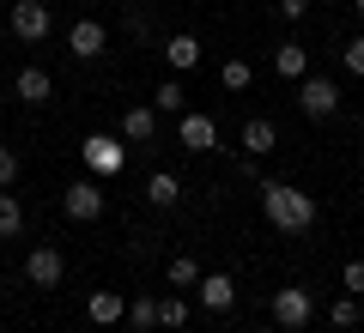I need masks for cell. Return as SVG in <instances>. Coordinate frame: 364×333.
Returning a JSON list of instances; mask_svg holds the SVG:
<instances>
[{
	"label": "cell",
	"mask_w": 364,
	"mask_h": 333,
	"mask_svg": "<svg viewBox=\"0 0 364 333\" xmlns=\"http://www.w3.org/2000/svg\"><path fill=\"white\" fill-rule=\"evenodd\" d=\"M261 212H267V224L279 236H310L322 206H316V194L291 188V182H261Z\"/></svg>",
	"instance_id": "6da1fadb"
},
{
	"label": "cell",
	"mask_w": 364,
	"mask_h": 333,
	"mask_svg": "<svg viewBox=\"0 0 364 333\" xmlns=\"http://www.w3.org/2000/svg\"><path fill=\"white\" fill-rule=\"evenodd\" d=\"M104 182H97V176H79L73 182V188H67L61 194V212L67 218H73V224H97V218H104Z\"/></svg>",
	"instance_id": "7a4b0ae2"
},
{
	"label": "cell",
	"mask_w": 364,
	"mask_h": 333,
	"mask_svg": "<svg viewBox=\"0 0 364 333\" xmlns=\"http://www.w3.org/2000/svg\"><path fill=\"white\" fill-rule=\"evenodd\" d=\"M298 109H304L310 121H334V116H340V85H334V79L304 73V79H298Z\"/></svg>",
	"instance_id": "3957f363"
},
{
	"label": "cell",
	"mask_w": 364,
	"mask_h": 333,
	"mask_svg": "<svg viewBox=\"0 0 364 333\" xmlns=\"http://www.w3.org/2000/svg\"><path fill=\"white\" fill-rule=\"evenodd\" d=\"M273 321L286 333H304L316 321V297L304 291V285H286V291H273Z\"/></svg>",
	"instance_id": "277c9868"
},
{
	"label": "cell",
	"mask_w": 364,
	"mask_h": 333,
	"mask_svg": "<svg viewBox=\"0 0 364 333\" xmlns=\"http://www.w3.org/2000/svg\"><path fill=\"white\" fill-rule=\"evenodd\" d=\"M79 152H85V170H91L97 182L116 176V170L128 164V146H122L116 133H85V146H79Z\"/></svg>",
	"instance_id": "5b68a950"
},
{
	"label": "cell",
	"mask_w": 364,
	"mask_h": 333,
	"mask_svg": "<svg viewBox=\"0 0 364 333\" xmlns=\"http://www.w3.org/2000/svg\"><path fill=\"white\" fill-rule=\"evenodd\" d=\"M176 140H182V152L207 158V152H219V121L200 116V109H182L176 116Z\"/></svg>",
	"instance_id": "8992f818"
},
{
	"label": "cell",
	"mask_w": 364,
	"mask_h": 333,
	"mask_svg": "<svg viewBox=\"0 0 364 333\" xmlns=\"http://www.w3.org/2000/svg\"><path fill=\"white\" fill-rule=\"evenodd\" d=\"M25 279L37 285V291H55V285L67 279V255H61L55 243H37V249L25 255Z\"/></svg>",
	"instance_id": "52a82bcc"
},
{
	"label": "cell",
	"mask_w": 364,
	"mask_h": 333,
	"mask_svg": "<svg viewBox=\"0 0 364 333\" xmlns=\"http://www.w3.org/2000/svg\"><path fill=\"white\" fill-rule=\"evenodd\" d=\"M6 25H13L18 43H43L55 31V13L43 6V0H13V18H6Z\"/></svg>",
	"instance_id": "ba28073f"
},
{
	"label": "cell",
	"mask_w": 364,
	"mask_h": 333,
	"mask_svg": "<svg viewBox=\"0 0 364 333\" xmlns=\"http://www.w3.org/2000/svg\"><path fill=\"white\" fill-rule=\"evenodd\" d=\"M195 303L207 309V315H225V309L237 303V285H231V273H200V285H195Z\"/></svg>",
	"instance_id": "9c48e42d"
},
{
	"label": "cell",
	"mask_w": 364,
	"mask_h": 333,
	"mask_svg": "<svg viewBox=\"0 0 364 333\" xmlns=\"http://www.w3.org/2000/svg\"><path fill=\"white\" fill-rule=\"evenodd\" d=\"M122 140L128 146H152L158 140V109L152 103H128V109H122Z\"/></svg>",
	"instance_id": "30bf717a"
},
{
	"label": "cell",
	"mask_w": 364,
	"mask_h": 333,
	"mask_svg": "<svg viewBox=\"0 0 364 333\" xmlns=\"http://www.w3.org/2000/svg\"><path fill=\"white\" fill-rule=\"evenodd\" d=\"M104 43H109V31L97 25V18H79V25L67 31V49H73L79 61H97V55H104Z\"/></svg>",
	"instance_id": "8fae6325"
},
{
	"label": "cell",
	"mask_w": 364,
	"mask_h": 333,
	"mask_svg": "<svg viewBox=\"0 0 364 333\" xmlns=\"http://www.w3.org/2000/svg\"><path fill=\"white\" fill-rule=\"evenodd\" d=\"M237 140H243V152H249V158H267V152H279V128H273L267 116H249Z\"/></svg>",
	"instance_id": "7c38bea8"
},
{
	"label": "cell",
	"mask_w": 364,
	"mask_h": 333,
	"mask_svg": "<svg viewBox=\"0 0 364 333\" xmlns=\"http://www.w3.org/2000/svg\"><path fill=\"white\" fill-rule=\"evenodd\" d=\"M85 315H91V327H116V321L128 315V297H122V291H91L85 297Z\"/></svg>",
	"instance_id": "4fadbf2b"
},
{
	"label": "cell",
	"mask_w": 364,
	"mask_h": 333,
	"mask_svg": "<svg viewBox=\"0 0 364 333\" xmlns=\"http://www.w3.org/2000/svg\"><path fill=\"white\" fill-rule=\"evenodd\" d=\"M13 91H18V103H49V97H55V79L43 73V67H18V73H13Z\"/></svg>",
	"instance_id": "5bb4252c"
},
{
	"label": "cell",
	"mask_w": 364,
	"mask_h": 333,
	"mask_svg": "<svg viewBox=\"0 0 364 333\" xmlns=\"http://www.w3.org/2000/svg\"><path fill=\"white\" fill-rule=\"evenodd\" d=\"M164 61H170V73H195V67H200V37H188V31L170 37L164 43Z\"/></svg>",
	"instance_id": "9a60e30c"
},
{
	"label": "cell",
	"mask_w": 364,
	"mask_h": 333,
	"mask_svg": "<svg viewBox=\"0 0 364 333\" xmlns=\"http://www.w3.org/2000/svg\"><path fill=\"white\" fill-rule=\"evenodd\" d=\"M273 67H279V79L298 85V79L310 73V49H304V43H279V49H273Z\"/></svg>",
	"instance_id": "2e32d148"
},
{
	"label": "cell",
	"mask_w": 364,
	"mask_h": 333,
	"mask_svg": "<svg viewBox=\"0 0 364 333\" xmlns=\"http://www.w3.org/2000/svg\"><path fill=\"white\" fill-rule=\"evenodd\" d=\"M146 200H152L158 212H170V206L182 200V182L170 176V170H152V176H146Z\"/></svg>",
	"instance_id": "e0dca14e"
},
{
	"label": "cell",
	"mask_w": 364,
	"mask_h": 333,
	"mask_svg": "<svg viewBox=\"0 0 364 333\" xmlns=\"http://www.w3.org/2000/svg\"><path fill=\"white\" fill-rule=\"evenodd\" d=\"M13 236H25V206H18V194L0 188V243H13Z\"/></svg>",
	"instance_id": "ac0fdd59"
},
{
	"label": "cell",
	"mask_w": 364,
	"mask_h": 333,
	"mask_svg": "<svg viewBox=\"0 0 364 333\" xmlns=\"http://www.w3.org/2000/svg\"><path fill=\"white\" fill-rule=\"evenodd\" d=\"M164 279L176 285V291H195V285H200V261H195V255H170Z\"/></svg>",
	"instance_id": "d6986e66"
},
{
	"label": "cell",
	"mask_w": 364,
	"mask_h": 333,
	"mask_svg": "<svg viewBox=\"0 0 364 333\" xmlns=\"http://www.w3.org/2000/svg\"><path fill=\"white\" fill-rule=\"evenodd\" d=\"M219 85H225V91H249V85H255V67H249L243 55H231V61L219 67Z\"/></svg>",
	"instance_id": "ffe728a7"
},
{
	"label": "cell",
	"mask_w": 364,
	"mask_h": 333,
	"mask_svg": "<svg viewBox=\"0 0 364 333\" xmlns=\"http://www.w3.org/2000/svg\"><path fill=\"white\" fill-rule=\"evenodd\" d=\"M182 97H188L182 79H164V85L152 91V109H158V116H182Z\"/></svg>",
	"instance_id": "44dd1931"
},
{
	"label": "cell",
	"mask_w": 364,
	"mask_h": 333,
	"mask_svg": "<svg viewBox=\"0 0 364 333\" xmlns=\"http://www.w3.org/2000/svg\"><path fill=\"white\" fill-rule=\"evenodd\" d=\"M128 321H134V333H152V327H158V297H134V303H128Z\"/></svg>",
	"instance_id": "7402d4cb"
},
{
	"label": "cell",
	"mask_w": 364,
	"mask_h": 333,
	"mask_svg": "<svg viewBox=\"0 0 364 333\" xmlns=\"http://www.w3.org/2000/svg\"><path fill=\"white\" fill-rule=\"evenodd\" d=\"M158 327H188V297H158Z\"/></svg>",
	"instance_id": "603a6c76"
},
{
	"label": "cell",
	"mask_w": 364,
	"mask_h": 333,
	"mask_svg": "<svg viewBox=\"0 0 364 333\" xmlns=\"http://www.w3.org/2000/svg\"><path fill=\"white\" fill-rule=\"evenodd\" d=\"M328 321H334V327H358V297H334V303H328Z\"/></svg>",
	"instance_id": "cb8c5ba5"
},
{
	"label": "cell",
	"mask_w": 364,
	"mask_h": 333,
	"mask_svg": "<svg viewBox=\"0 0 364 333\" xmlns=\"http://www.w3.org/2000/svg\"><path fill=\"white\" fill-rule=\"evenodd\" d=\"M340 67H346L352 79H364V37H346V43H340Z\"/></svg>",
	"instance_id": "d4e9b609"
},
{
	"label": "cell",
	"mask_w": 364,
	"mask_h": 333,
	"mask_svg": "<svg viewBox=\"0 0 364 333\" xmlns=\"http://www.w3.org/2000/svg\"><path fill=\"white\" fill-rule=\"evenodd\" d=\"M13 182H18V152L0 146V188H13Z\"/></svg>",
	"instance_id": "484cf974"
},
{
	"label": "cell",
	"mask_w": 364,
	"mask_h": 333,
	"mask_svg": "<svg viewBox=\"0 0 364 333\" xmlns=\"http://www.w3.org/2000/svg\"><path fill=\"white\" fill-rule=\"evenodd\" d=\"M340 285H346L352 297H364V261H346V273H340Z\"/></svg>",
	"instance_id": "4316f807"
},
{
	"label": "cell",
	"mask_w": 364,
	"mask_h": 333,
	"mask_svg": "<svg viewBox=\"0 0 364 333\" xmlns=\"http://www.w3.org/2000/svg\"><path fill=\"white\" fill-rule=\"evenodd\" d=\"M310 13V0H279V18H304Z\"/></svg>",
	"instance_id": "83f0119b"
},
{
	"label": "cell",
	"mask_w": 364,
	"mask_h": 333,
	"mask_svg": "<svg viewBox=\"0 0 364 333\" xmlns=\"http://www.w3.org/2000/svg\"><path fill=\"white\" fill-rule=\"evenodd\" d=\"M352 6H358V13H364V0H352Z\"/></svg>",
	"instance_id": "f1b7e54d"
},
{
	"label": "cell",
	"mask_w": 364,
	"mask_h": 333,
	"mask_svg": "<svg viewBox=\"0 0 364 333\" xmlns=\"http://www.w3.org/2000/svg\"><path fill=\"white\" fill-rule=\"evenodd\" d=\"M358 116H364V103H358Z\"/></svg>",
	"instance_id": "f546056e"
},
{
	"label": "cell",
	"mask_w": 364,
	"mask_h": 333,
	"mask_svg": "<svg viewBox=\"0 0 364 333\" xmlns=\"http://www.w3.org/2000/svg\"><path fill=\"white\" fill-rule=\"evenodd\" d=\"M328 6H334V0H328Z\"/></svg>",
	"instance_id": "4dcf8cb0"
},
{
	"label": "cell",
	"mask_w": 364,
	"mask_h": 333,
	"mask_svg": "<svg viewBox=\"0 0 364 333\" xmlns=\"http://www.w3.org/2000/svg\"><path fill=\"white\" fill-rule=\"evenodd\" d=\"M249 333H255V327H249Z\"/></svg>",
	"instance_id": "1f68e13d"
},
{
	"label": "cell",
	"mask_w": 364,
	"mask_h": 333,
	"mask_svg": "<svg viewBox=\"0 0 364 333\" xmlns=\"http://www.w3.org/2000/svg\"><path fill=\"white\" fill-rule=\"evenodd\" d=\"M358 158H364V152H358Z\"/></svg>",
	"instance_id": "d6a6232c"
}]
</instances>
